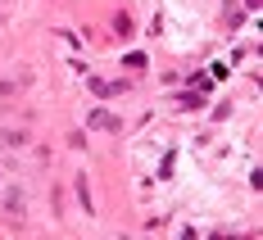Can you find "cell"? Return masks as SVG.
Returning a JSON list of instances; mask_svg holds the SVG:
<instances>
[{"label":"cell","instance_id":"cell-1","mask_svg":"<svg viewBox=\"0 0 263 240\" xmlns=\"http://www.w3.org/2000/svg\"><path fill=\"white\" fill-rule=\"evenodd\" d=\"M0 213L5 217H14V222H18V217L27 213V195L18 186H5V195H0Z\"/></svg>","mask_w":263,"mask_h":240},{"label":"cell","instance_id":"cell-2","mask_svg":"<svg viewBox=\"0 0 263 240\" xmlns=\"http://www.w3.org/2000/svg\"><path fill=\"white\" fill-rule=\"evenodd\" d=\"M86 127H91V132H123V118H118V113H109V109H91Z\"/></svg>","mask_w":263,"mask_h":240},{"label":"cell","instance_id":"cell-3","mask_svg":"<svg viewBox=\"0 0 263 240\" xmlns=\"http://www.w3.org/2000/svg\"><path fill=\"white\" fill-rule=\"evenodd\" d=\"M0 141H5L9 150H18V145H27V141H32V132H27V127H5V132H0Z\"/></svg>","mask_w":263,"mask_h":240},{"label":"cell","instance_id":"cell-4","mask_svg":"<svg viewBox=\"0 0 263 240\" xmlns=\"http://www.w3.org/2000/svg\"><path fill=\"white\" fill-rule=\"evenodd\" d=\"M240 23H245V9H236V5H227V9H222V27H227V32H236Z\"/></svg>","mask_w":263,"mask_h":240},{"label":"cell","instance_id":"cell-5","mask_svg":"<svg viewBox=\"0 0 263 240\" xmlns=\"http://www.w3.org/2000/svg\"><path fill=\"white\" fill-rule=\"evenodd\" d=\"M78 204L86 213H96V204H91V182H86V177H78Z\"/></svg>","mask_w":263,"mask_h":240},{"label":"cell","instance_id":"cell-6","mask_svg":"<svg viewBox=\"0 0 263 240\" xmlns=\"http://www.w3.org/2000/svg\"><path fill=\"white\" fill-rule=\"evenodd\" d=\"M177 105H182V109H200L204 100H200V91H182V95H177Z\"/></svg>","mask_w":263,"mask_h":240},{"label":"cell","instance_id":"cell-7","mask_svg":"<svg viewBox=\"0 0 263 240\" xmlns=\"http://www.w3.org/2000/svg\"><path fill=\"white\" fill-rule=\"evenodd\" d=\"M123 64H127V68H136V73H141V68H145V54H141V50H132L127 59H123Z\"/></svg>","mask_w":263,"mask_h":240},{"label":"cell","instance_id":"cell-8","mask_svg":"<svg viewBox=\"0 0 263 240\" xmlns=\"http://www.w3.org/2000/svg\"><path fill=\"white\" fill-rule=\"evenodd\" d=\"M114 32H118V36H127V32H132V18H127V14H118V18H114Z\"/></svg>","mask_w":263,"mask_h":240},{"label":"cell","instance_id":"cell-9","mask_svg":"<svg viewBox=\"0 0 263 240\" xmlns=\"http://www.w3.org/2000/svg\"><path fill=\"white\" fill-rule=\"evenodd\" d=\"M14 91H18V82H0V100H9Z\"/></svg>","mask_w":263,"mask_h":240}]
</instances>
